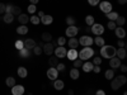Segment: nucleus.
<instances>
[{
	"label": "nucleus",
	"mask_w": 127,
	"mask_h": 95,
	"mask_svg": "<svg viewBox=\"0 0 127 95\" xmlns=\"http://www.w3.org/2000/svg\"><path fill=\"white\" fill-rule=\"evenodd\" d=\"M116 51H117V48H114L113 46H103L100 47V56L103 58H112L116 56Z\"/></svg>",
	"instance_id": "f257e3e1"
},
{
	"label": "nucleus",
	"mask_w": 127,
	"mask_h": 95,
	"mask_svg": "<svg viewBox=\"0 0 127 95\" xmlns=\"http://www.w3.org/2000/svg\"><path fill=\"white\" fill-rule=\"evenodd\" d=\"M93 56H94V49L92 47H84L78 53V58H80L81 61H89V58H92Z\"/></svg>",
	"instance_id": "f03ea898"
},
{
	"label": "nucleus",
	"mask_w": 127,
	"mask_h": 95,
	"mask_svg": "<svg viewBox=\"0 0 127 95\" xmlns=\"http://www.w3.org/2000/svg\"><path fill=\"white\" fill-rule=\"evenodd\" d=\"M79 33V28L76 25H67L66 30H65V34L66 37L69 38H74V37H76V34Z\"/></svg>",
	"instance_id": "7ed1b4c3"
},
{
	"label": "nucleus",
	"mask_w": 127,
	"mask_h": 95,
	"mask_svg": "<svg viewBox=\"0 0 127 95\" xmlns=\"http://www.w3.org/2000/svg\"><path fill=\"white\" fill-rule=\"evenodd\" d=\"M90 32L93 34H95V36H102L104 33V27L102 24H99V23H94L92 25V28H90Z\"/></svg>",
	"instance_id": "20e7f679"
},
{
	"label": "nucleus",
	"mask_w": 127,
	"mask_h": 95,
	"mask_svg": "<svg viewBox=\"0 0 127 95\" xmlns=\"http://www.w3.org/2000/svg\"><path fill=\"white\" fill-rule=\"evenodd\" d=\"M66 52H67V49L65 48V46H57V47H55V49H54V53H55V56H56L57 58L66 57Z\"/></svg>",
	"instance_id": "39448f33"
},
{
	"label": "nucleus",
	"mask_w": 127,
	"mask_h": 95,
	"mask_svg": "<svg viewBox=\"0 0 127 95\" xmlns=\"http://www.w3.org/2000/svg\"><path fill=\"white\" fill-rule=\"evenodd\" d=\"M54 49H55V45L52 43V42H48V43H43L42 46V52L46 53L47 56H51L54 53Z\"/></svg>",
	"instance_id": "423d86ee"
},
{
	"label": "nucleus",
	"mask_w": 127,
	"mask_h": 95,
	"mask_svg": "<svg viewBox=\"0 0 127 95\" xmlns=\"http://www.w3.org/2000/svg\"><path fill=\"white\" fill-rule=\"evenodd\" d=\"M79 45H81L83 47H92L93 45V38L90 36H83L79 39Z\"/></svg>",
	"instance_id": "0eeeda50"
},
{
	"label": "nucleus",
	"mask_w": 127,
	"mask_h": 95,
	"mask_svg": "<svg viewBox=\"0 0 127 95\" xmlns=\"http://www.w3.org/2000/svg\"><path fill=\"white\" fill-rule=\"evenodd\" d=\"M59 77V71L56 67H50L47 70V79L51 80V81H55L56 79Z\"/></svg>",
	"instance_id": "6e6552de"
},
{
	"label": "nucleus",
	"mask_w": 127,
	"mask_h": 95,
	"mask_svg": "<svg viewBox=\"0 0 127 95\" xmlns=\"http://www.w3.org/2000/svg\"><path fill=\"white\" fill-rule=\"evenodd\" d=\"M112 4L109 3V1H100L99 3V9L102 10V12L104 13V14H107V13H109V12H112Z\"/></svg>",
	"instance_id": "1a4fd4ad"
},
{
	"label": "nucleus",
	"mask_w": 127,
	"mask_h": 95,
	"mask_svg": "<svg viewBox=\"0 0 127 95\" xmlns=\"http://www.w3.org/2000/svg\"><path fill=\"white\" fill-rule=\"evenodd\" d=\"M12 94L13 95H23L24 94V86L23 85H15L12 88Z\"/></svg>",
	"instance_id": "9d476101"
},
{
	"label": "nucleus",
	"mask_w": 127,
	"mask_h": 95,
	"mask_svg": "<svg viewBox=\"0 0 127 95\" xmlns=\"http://www.w3.org/2000/svg\"><path fill=\"white\" fill-rule=\"evenodd\" d=\"M120 65H121V60L118 58V57H112V58H109V66H111V69L112 70H114V69H118L120 67Z\"/></svg>",
	"instance_id": "9b49d317"
},
{
	"label": "nucleus",
	"mask_w": 127,
	"mask_h": 95,
	"mask_svg": "<svg viewBox=\"0 0 127 95\" xmlns=\"http://www.w3.org/2000/svg\"><path fill=\"white\" fill-rule=\"evenodd\" d=\"M23 45H24V48H27V49H33L37 45H36V41H33V39H26V41H23Z\"/></svg>",
	"instance_id": "f8f14e48"
},
{
	"label": "nucleus",
	"mask_w": 127,
	"mask_h": 95,
	"mask_svg": "<svg viewBox=\"0 0 127 95\" xmlns=\"http://www.w3.org/2000/svg\"><path fill=\"white\" fill-rule=\"evenodd\" d=\"M114 34H116V37H117V38L122 39V38L126 37V30H125L122 27H116V29H114Z\"/></svg>",
	"instance_id": "ddd939ff"
},
{
	"label": "nucleus",
	"mask_w": 127,
	"mask_h": 95,
	"mask_svg": "<svg viewBox=\"0 0 127 95\" xmlns=\"http://www.w3.org/2000/svg\"><path fill=\"white\" fill-rule=\"evenodd\" d=\"M66 57L70 60V61H74L78 58V51L74 49V48H70L67 52H66Z\"/></svg>",
	"instance_id": "4468645a"
},
{
	"label": "nucleus",
	"mask_w": 127,
	"mask_h": 95,
	"mask_svg": "<svg viewBox=\"0 0 127 95\" xmlns=\"http://www.w3.org/2000/svg\"><path fill=\"white\" fill-rule=\"evenodd\" d=\"M93 67H94V65H93L92 61H85V62L83 63V66H81V69H83L84 72H90V71H93Z\"/></svg>",
	"instance_id": "2eb2a0df"
},
{
	"label": "nucleus",
	"mask_w": 127,
	"mask_h": 95,
	"mask_svg": "<svg viewBox=\"0 0 127 95\" xmlns=\"http://www.w3.org/2000/svg\"><path fill=\"white\" fill-rule=\"evenodd\" d=\"M41 19V23L42 24H45V25H50V24H52V22H54V18H52V15H43L42 18H39Z\"/></svg>",
	"instance_id": "dca6fc26"
},
{
	"label": "nucleus",
	"mask_w": 127,
	"mask_h": 95,
	"mask_svg": "<svg viewBox=\"0 0 127 95\" xmlns=\"http://www.w3.org/2000/svg\"><path fill=\"white\" fill-rule=\"evenodd\" d=\"M17 73H18V76H19V77H22V79H26V77L28 76V71H27V69H26V67H23V66L18 67Z\"/></svg>",
	"instance_id": "f3484780"
},
{
	"label": "nucleus",
	"mask_w": 127,
	"mask_h": 95,
	"mask_svg": "<svg viewBox=\"0 0 127 95\" xmlns=\"http://www.w3.org/2000/svg\"><path fill=\"white\" fill-rule=\"evenodd\" d=\"M116 56H117L121 61H122V60H125V58H126V56H127L126 48H118L117 51H116Z\"/></svg>",
	"instance_id": "a211bd4d"
},
{
	"label": "nucleus",
	"mask_w": 127,
	"mask_h": 95,
	"mask_svg": "<svg viewBox=\"0 0 127 95\" xmlns=\"http://www.w3.org/2000/svg\"><path fill=\"white\" fill-rule=\"evenodd\" d=\"M28 20H29V18H28V15L27 14H23V13H20L19 15H18V22L22 24V25H26L27 23H28Z\"/></svg>",
	"instance_id": "6ab92c4d"
},
{
	"label": "nucleus",
	"mask_w": 127,
	"mask_h": 95,
	"mask_svg": "<svg viewBox=\"0 0 127 95\" xmlns=\"http://www.w3.org/2000/svg\"><path fill=\"white\" fill-rule=\"evenodd\" d=\"M13 20H14V15L12 13H5L4 17H3V22L6 23V24H10V23H13Z\"/></svg>",
	"instance_id": "aec40b11"
},
{
	"label": "nucleus",
	"mask_w": 127,
	"mask_h": 95,
	"mask_svg": "<svg viewBox=\"0 0 127 95\" xmlns=\"http://www.w3.org/2000/svg\"><path fill=\"white\" fill-rule=\"evenodd\" d=\"M93 43H95L98 47H103V46L105 45V41H104V38H102L100 36H97L95 38H93Z\"/></svg>",
	"instance_id": "412c9836"
},
{
	"label": "nucleus",
	"mask_w": 127,
	"mask_h": 95,
	"mask_svg": "<svg viewBox=\"0 0 127 95\" xmlns=\"http://www.w3.org/2000/svg\"><path fill=\"white\" fill-rule=\"evenodd\" d=\"M70 77L72 79V80H78L79 77H80V72H79V69H71L70 70Z\"/></svg>",
	"instance_id": "4be33fe9"
},
{
	"label": "nucleus",
	"mask_w": 127,
	"mask_h": 95,
	"mask_svg": "<svg viewBox=\"0 0 127 95\" xmlns=\"http://www.w3.org/2000/svg\"><path fill=\"white\" fill-rule=\"evenodd\" d=\"M54 88H55L56 90H62L64 88H65V82H64L62 80L56 79V80L54 81Z\"/></svg>",
	"instance_id": "5701e85b"
},
{
	"label": "nucleus",
	"mask_w": 127,
	"mask_h": 95,
	"mask_svg": "<svg viewBox=\"0 0 127 95\" xmlns=\"http://www.w3.org/2000/svg\"><path fill=\"white\" fill-rule=\"evenodd\" d=\"M69 47L70 48H74V49H76L79 47V39H76L75 37L74 38H70L69 39Z\"/></svg>",
	"instance_id": "b1692460"
},
{
	"label": "nucleus",
	"mask_w": 127,
	"mask_h": 95,
	"mask_svg": "<svg viewBox=\"0 0 127 95\" xmlns=\"http://www.w3.org/2000/svg\"><path fill=\"white\" fill-rule=\"evenodd\" d=\"M17 33H18V34H20V36L27 34V33H28V27H27V25H22V24H20V25L17 28Z\"/></svg>",
	"instance_id": "393cba45"
},
{
	"label": "nucleus",
	"mask_w": 127,
	"mask_h": 95,
	"mask_svg": "<svg viewBox=\"0 0 127 95\" xmlns=\"http://www.w3.org/2000/svg\"><path fill=\"white\" fill-rule=\"evenodd\" d=\"M31 56V51L27 49V48H22L19 51V57L20 58H28Z\"/></svg>",
	"instance_id": "a878e982"
},
{
	"label": "nucleus",
	"mask_w": 127,
	"mask_h": 95,
	"mask_svg": "<svg viewBox=\"0 0 127 95\" xmlns=\"http://www.w3.org/2000/svg\"><path fill=\"white\" fill-rule=\"evenodd\" d=\"M121 86H122V85L120 84V81H118L117 79H112V80H111V88H112L113 90H118Z\"/></svg>",
	"instance_id": "bb28decb"
},
{
	"label": "nucleus",
	"mask_w": 127,
	"mask_h": 95,
	"mask_svg": "<svg viewBox=\"0 0 127 95\" xmlns=\"http://www.w3.org/2000/svg\"><path fill=\"white\" fill-rule=\"evenodd\" d=\"M41 38H42V41H43L45 43H48V42L52 41V34H51V33H47V32H45V33H42Z\"/></svg>",
	"instance_id": "cd10ccee"
},
{
	"label": "nucleus",
	"mask_w": 127,
	"mask_h": 95,
	"mask_svg": "<svg viewBox=\"0 0 127 95\" xmlns=\"http://www.w3.org/2000/svg\"><path fill=\"white\" fill-rule=\"evenodd\" d=\"M105 18H108V20H112V22H114V20L118 18V13H116V12H109V13L105 14Z\"/></svg>",
	"instance_id": "c85d7f7f"
},
{
	"label": "nucleus",
	"mask_w": 127,
	"mask_h": 95,
	"mask_svg": "<svg viewBox=\"0 0 127 95\" xmlns=\"http://www.w3.org/2000/svg\"><path fill=\"white\" fill-rule=\"evenodd\" d=\"M114 23H116V25H117V27H122V25H125V23H126V19H125V17L118 15V18L114 20Z\"/></svg>",
	"instance_id": "c756f323"
},
{
	"label": "nucleus",
	"mask_w": 127,
	"mask_h": 95,
	"mask_svg": "<svg viewBox=\"0 0 127 95\" xmlns=\"http://www.w3.org/2000/svg\"><path fill=\"white\" fill-rule=\"evenodd\" d=\"M57 63H59V58H57L56 56L48 58V65H50V67H56Z\"/></svg>",
	"instance_id": "7c9ffc66"
},
{
	"label": "nucleus",
	"mask_w": 127,
	"mask_h": 95,
	"mask_svg": "<svg viewBox=\"0 0 127 95\" xmlns=\"http://www.w3.org/2000/svg\"><path fill=\"white\" fill-rule=\"evenodd\" d=\"M104 76H105V79H107V80H112V79L114 77V70H112V69H108L107 71H105Z\"/></svg>",
	"instance_id": "2f4dec72"
},
{
	"label": "nucleus",
	"mask_w": 127,
	"mask_h": 95,
	"mask_svg": "<svg viewBox=\"0 0 127 95\" xmlns=\"http://www.w3.org/2000/svg\"><path fill=\"white\" fill-rule=\"evenodd\" d=\"M5 84H6V86L13 88V86L15 85V79H14V77H12V76H9V77H6V80H5Z\"/></svg>",
	"instance_id": "473e14b6"
},
{
	"label": "nucleus",
	"mask_w": 127,
	"mask_h": 95,
	"mask_svg": "<svg viewBox=\"0 0 127 95\" xmlns=\"http://www.w3.org/2000/svg\"><path fill=\"white\" fill-rule=\"evenodd\" d=\"M65 22H66V24H67V25H75V23H76V19L74 18V17H71V15H69V17H66Z\"/></svg>",
	"instance_id": "72a5a7b5"
},
{
	"label": "nucleus",
	"mask_w": 127,
	"mask_h": 95,
	"mask_svg": "<svg viewBox=\"0 0 127 95\" xmlns=\"http://www.w3.org/2000/svg\"><path fill=\"white\" fill-rule=\"evenodd\" d=\"M85 23H87V25L88 27H92L95 22H94V17L93 15H87L85 17Z\"/></svg>",
	"instance_id": "f704fd0d"
},
{
	"label": "nucleus",
	"mask_w": 127,
	"mask_h": 95,
	"mask_svg": "<svg viewBox=\"0 0 127 95\" xmlns=\"http://www.w3.org/2000/svg\"><path fill=\"white\" fill-rule=\"evenodd\" d=\"M29 22L32 23V24H34V25H37V24H39L41 23V19L37 17V15H32L31 18H29Z\"/></svg>",
	"instance_id": "c9c22d12"
},
{
	"label": "nucleus",
	"mask_w": 127,
	"mask_h": 95,
	"mask_svg": "<svg viewBox=\"0 0 127 95\" xmlns=\"http://www.w3.org/2000/svg\"><path fill=\"white\" fill-rule=\"evenodd\" d=\"M10 13H12V14L15 17V15H19L20 13H22V10H20V8H19V6L13 5V8H12V12H10Z\"/></svg>",
	"instance_id": "e433bc0d"
},
{
	"label": "nucleus",
	"mask_w": 127,
	"mask_h": 95,
	"mask_svg": "<svg viewBox=\"0 0 127 95\" xmlns=\"http://www.w3.org/2000/svg\"><path fill=\"white\" fill-rule=\"evenodd\" d=\"M27 10H28V13H29V14H34V13H36V10H37V8H36L34 4H29L28 8H27Z\"/></svg>",
	"instance_id": "4c0bfd02"
},
{
	"label": "nucleus",
	"mask_w": 127,
	"mask_h": 95,
	"mask_svg": "<svg viewBox=\"0 0 127 95\" xmlns=\"http://www.w3.org/2000/svg\"><path fill=\"white\" fill-rule=\"evenodd\" d=\"M116 79H117V80L120 81V84H121V85H125V84L127 82V77H126L125 75H118V76L116 77Z\"/></svg>",
	"instance_id": "58836bf2"
},
{
	"label": "nucleus",
	"mask_w": 127,
	"mask_h": 95,
	"mask_svg": "<svg viewBox=\"0 0 127 95\" xmlns=\"http://www.w3.org/2000/svg\"><path fill=\"white\" fill-rule=\"evenodd\" d=\"M66 38L65 37H59L57 38V46H65L66 45Z\"/></svg>",
	"instance_id": "ea45409f"
},
{
	"label": "nucleus",
	"mask_w": 127,
	"mask_h": 95,
	"mask_svg": "<svg viewBox=\"0 0 127 95\" xmlns=\"http://www.w3.org/2000/svg\"><path fill=\"white\" fill-rule=\"evenodd\" d=\"M72 62H74V67H75V69H79V67H81V66H83V61H81L80 58L74 60Z\"/></svg>",
	"instance_id": "a19ab883"
},
{
	"label": "nucleus",
	"mask_w": 127,
	"mask_h": 95,
	"mask_svg": "<svg viewBox=\"0 0 127 95\" xmlns=\"http://www.w3.org/2000/svg\"><path fill=\"white\" fill-rule=\"evenodd\" d=\"M14 46H15V48L18 49V51H20L22 48H24V45H23V41H17L15 43H14Z\"/></svg>",
	"instance_id": "79ce46f5"
},
{
	"label": "nucleus",
	"mask_w": 127,
	"mask_h": 95,
	"mask_svg": "<svg viewBox=\"0 0 127 95\" xmlns=\"http://www.w3.org/2000/svg\"><path fill=\"white\" fill-rule=\"evenodd\" d=\"M92 62H93V65H94V66H100V63H102V58H100V57H94Z\"/></svg>",
	"instance_id": "37998d69"
},
{
	"label": "nucleus",
	"mask_w": 127,
	"mask_h": 95,
	"mask_svg": "<svg viewBox=\"0 0 127 95\" xmlns=\"http://www.w3.org/2000/svg\"><path fill=\"white\" fill-rule=\"evenodd\" d=\"M33 53H34L36 56H39V55L42 53V47H39V46H36V47L33 48Z\"/></svg>",
	"instance_id": "c03bdc74"
},
{
	"label": "nucleus",
	"mask_w": 127,
	"mask_h": 95,
	"mask_svg": "<svg viewBox=\"0 0 127 95\" xmlns=\"http://www.w3.org/2000/svg\"><path fill=\"white\" fill-rule=\"evenodd\" d=\"M65 63H61V62H59L57 63V66H56V69H57V71H64V70H65Z\"/></svg>",
	"instance_id": "a18cd8bd"
},
{
	"label": "nucleus",
	"mask_w": 127,
	"mask_h": 95,
	"mask_svg": "<svg viewBox=\"0 0 127 95\" xmlns=\"http://www.w3.org/2000/svg\"><path fill=\"white\" fill-rule=\"evenodd\" d=\"M88 3H89V5L95 6V5H98L100 3V0H88Z\"/></svg>",
	"instance_id": "49530a36"
},
{
	"label": "nucleus",
	"mask_w": 127,
	"mask_h": 95,
	"mask_svg": "<svg viewBox=\"0 0 127 95\" xmlns=\"http://www.w3.org/2000/svg\"><path fill=\"white\" fill-rule=\"evenodd\" d=\"M117 45H118V47H120V48H125V47H126V42H125L123 39H118Z\"/></svg>",
	"instance_id": "de8ad7c7"
},
{
	"label": "nucleus",
	"mask_w": 127,
	"mask_h": 95,
	"mask_svg": "<svg viewBox=\"0 0 127 95\" xmlns=\"http://www.w3.org/2000/svg\"><path fill=\"white\" fill-rule=\"evenodd\" d=\"M116 27H117V25H116L114 22H112V20H108V28H109V29H116Z\"/></svg>",
	"instance_id": "09e8293b"
},
{
	"label": "nucleus",
	"mask_w": 127,
	"mask_h": 95,
	"mask_svg": "<svg viewBox=\"0 0 127 95\" xmlns=\"http://www.w3.org/2000/svg\"><path fill=\"white\" fill-rule=\"evenodd\" d=\"M0 14H5V4L0 3Z\"/></svg>",
	"instance_id": "8fccbe9b"
},
{
	"label": "nucleus",
	"mask_w": 127,
	"mask_h": 95,
	"mask_svg": "<svg viewBox=\"0 0 127 95\" xmlns=\"http://www.w3.org/2000/svg\"><path fill=\"white\" fill-rule=\"evenodd\" d=\"M100 70H102V69H100V66H94V67H93V71H94L95 73H99V72H100Z\"/></svg>",
	"instance_id": "3c124183"
},
{
	"label": "nucleus",
	"mask_w": 127,
	"mask_h": 95,
	"mask_svg": "<svg viewBox=\"0 0 127 95\" xmlns=\"http://www.w3.org/2000/svg\"><path fill=\"white\" fill-rule=\"evenodd\" d=\"M118 69H120L122 72H126V71H127V66H126V65H122V63L120 65V67H118Z\"/></svg>",
	"instance_id": "603ef678"
},
{
	"label": "nucleus",
	"mask_w": 127,
	"mask_h": 95,
	"mask_svg": "<svg viewBox=\"0 0 127 95\" xmlns=\"http://www.w3.org/2000/svg\"><path fill=\"white\" fill-rule=\"evenodd\" d=\"M95 95H105V93L103 90H98V91H95Z\"/></svg>",
	"instance_id": "864d4df0"
},
{
	"label": "nucleus",
	"mask_w": 127,
	"mask_h": 95,
	"mask_svg": "<svg viewBox=\"0 0 127 95\" xmlns=\"http://www.w3.org/2000/svg\"><path fill=\"white\" fill-rule=\"evenodd\" d=\"M118 1V4H121V5H125L126 3H127V0H117Z\"/></svg>",
	"instance_id": "5fc2aeb1"
},
{
	"label": "nucleus",
	"mask_w": 127,
	"mask_h": 95,
	"mask_svg": "<svg viewBox=\"0 0 127 95\" xmlns=\"http://www.w3.org/2000/svg\"><path fill=\"white\" fill-rule=\"evenodd\" d=\"M43 15H45V12H42V10H39V12H38V18H42Z\"/></svg>",
	"instance_id": "6e6d98bb"
},
{
	"label": "nucleus",
	"mask_w": 127,
	"mask_h": 95,
	"mask_svg": "<svg viewBox=\"0 0 127 95\" xmlns=\"http://www.w3.org/2000/svg\"><path fill=\"white\" fill-rule=\"evenodd\" d=\"M29 1H31V4H38V1H39V0H29Z\"/></svg>",
	"instance_id": "4d7b16f0"
},
{
	"label": "nucleus",
	"mask_w": 127,
	"mask_h": 95,
	"mask_svg": "<svg viewBox=\"0 0 127 95\" xmlns=\"http://www.w3.org/2000/svg\"><path fill=\"white\" fill-rule=\"evenodd\" d=\"M67 94H69V95H74V90H72V89H70V90L67 91Z\"/></svg>",
	"instance_id": "13d9d810"
}]
</instances>
